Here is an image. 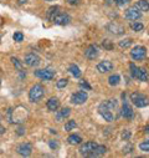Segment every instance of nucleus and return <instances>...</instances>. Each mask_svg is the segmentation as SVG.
Segmentation results:
<instances>
[{
	"label": "nucleus",
	"instance_id": "nucleus-10",
	"mask_svg": "<svg viewBox=\"0 0 149 158\" xmlns=\"http://www.w3.org/2000/svg\"><path fill=\"white\" fill-rule=\"evenodd\" d=\"M96 146H97L96 142H92V141L86 142V143H83V144L80 147V153H81L82 156H90V154L92 153V151L95 149Z\"/></svg>",
	"mask_w": 149,
	"mask_h": 158
},
{
	"label": "nucleus",
	"instance_id": "nucleus-36",
	"mask_svg": "<svg viewBox=\"0 0 149 158\" xmlns=\"http://www.w3.org/2000/svg\"><path fill=\"white\" fill-rule=\"evenodd\" d=\"M131 0H116V4L119 5V6H124L126 4H128Z\"/></svg>",
	"mask_w": 149,
	"mask_h": 158
},
{
	"label": "nucleus",
	"instance_id": "nucleus-14",
	"mask_svg": "<svg viewBox=\"0 0 149 158\" xmlns=\"http://www.w3.org/2000/svg\"><path fill=\"white\" fill-rule=\"evenodd\" d=\"M70 21H71L70 15L68 14H65V13H62V14L58 13L56 15V18L54 19V23L57 24V25H67V24H70Z\"/></svg>",
	"mask_w": 149,
	"mask_h": 158
},
{
	"label": "nucleus",
	"instance_id": "nucleus-2",
	"mask_svg": "<svg viewBox=\"0 0 149 158\" xmlns=\"http://www.w3.org/2000/svg\"><path fill=\"white\" fill-rule=\"evenodd\" d=\"M129 69H131V73H132V76H133L134 78H137V80H139V81H143V82L148 81L149 76H148V72H147L145 69L138 67V66H135L134 64H131V65H129Z\"/></svg>",
	"mask_w": 149,
	"mask_h": 158
},
{
	"label": "nucleus",
	"instance_id": "nucleus-17",
	"mask_svg": "<svg viewBox=\"0 0 149 158\" xmlns=\"http://www.w3.org/2000/svg\"><path fill=\"white\" fill-rule=\"evenodd\" d=\"M70 114H71V108L65 107V108H62L61 111H57V113H56V120H57L58 122H61V121L65 120V118H67Z\"/></svg>",
	"mask_w": 149,
	"mask_h": 158
},
{
	"label": "nucleus",
	"instance_id": "nucleus-28",
	"mask_svg": "<svg viewBox=\"0 0 149 158\" xmlns=\"http://www.w3.org/2000/svg\"><path fill=\"white\" fill-rule=\"evenodd\" d=\"M139 149L143 151V152H149V138L143 141L140 144H139Z\"/></svg>",
	"mask_w": 149,
	"mask_h": 158
},
{
	"label": "nucleus",
	"instance_id": "nucleus-35",
	"mask_svg": "<svg viewBox=\"0 0 149 158\" xmlns=\"http://www.w3.org/2000/svg\"><path fill=\"white\" fill-rule=\"evenodd\" d=\"M129 137H131V132H129L128 130H124V131L122 132V138H123L124 141H127V139H129Z\"/></svg>",
	"mask_w": 149,
	"mask_h": 158
},
{
	"label": "nucleus",
	"instance_id": "nucleus-42",
	"mask_svg": "<svg viewBox=\"0 0 149 158\" xmlns=\"http://www.w3.org/2000/svg\"><path fill=\"white\" fill-rule=\"evenodd\" d=\"M5 132V128L3 127V126H0V135H2V133H4Z\"/></svg>",
	"mask_w": 149,
	"mask_h": 158
},
{
	"label": "nucleus",
	"instance_id": "nucleus-11",
	"mask_svg": "<svg viewBox=\"0 0 149 158\" xmlns=\"http://www.w3.org/2000/svg\"><path fill=\"white\" fill-rule=\"evenodd\" d=\"M99 55V49L96 45H91L85 50V56L88 60H95L97 56Z\"/></svg>",
	"mask_w": 149,
	"mask_h": 158
},
{
	"label": "nucleus",
	"instance_id": "nucleus-37",
	"mask_svg": "<svg viewBox=\"0 0 149 158\" xmlns=\"http://www.w3.org/2000/svg\"><path fill=\"white\" fill-rule=\"evenodd\" d=\"M103 46H104V48H107V49H109V50L112 49V46H111V44H109V41H108V40H106V41L103 43Z\"/></svg>",
	"mask_w": 149,
	"mask_h": 158
},
{
	"label": "nucleus",
	"instance_id": "nucleus-1",
	"mask_svg": "<svg viewBox=\"0 0 149 158\" xmlns=\"http://www.w3.org/2000/svg\"><path fill=\"white\" fill-rule=\"evenodd\" d=\"M44 95H45V89H44V86L40 85V84H36V85H34V86L30 89V91H29V100H30L31 102H39V101L44 97Z\"/></svg>",
	"mask_w": 149,
	"mask_h": 158
},
{
	"label": "nucleus",
	"instance_id": "nucleus-26",
	"mask_svg": "<svg viewBox=\"0 0 149 158\" xmlns=\"http://www.w3.org/2000/svg\"><path fill=\"white\" fill-rule=\"evenodd\" d=\"M132 44H133L132 39H124V40H121V41L118 43V45H119L121 49H128Z\"/></svg>",
	"mask_w": 149,
	"mask_h": 158
},
{
	"label": "nucleus",
	"instance_id": "nucleus-12",
	"mask_svg": "<svg viewBox=\"0 0 149 158\" xmlns=\"http://www.w3.org/2000/svg\"><path fill=\"white\" fill-rule=\"evenodd\" d=\"M32 152V146L30 143H21L18 147V153L22 157H29Z\"/></svg>",
	"mask_w": 149,
	"mask_h": 158
},
{
	"label": "nucleus",
	"instance_id": "nucleus-20",
	"mask_svg": "<svg viewBox=\"0 0 149 158\" xmlns=\"http://www.w3.org/2000/svg\"><path fill=\"white\" fill-rule=\"evenodd\" d=\"M107 152V148L104 147V146H96L95 147V149L92 151V153L88 156V157H98V156H102V154H104Z\"/></svg>",
	"mask_w": 149,
	"mask_h": 158
},
{
	"label": "nucleus",
	"instance_id": "nucleus-3",
	"mask_svg": "<svg viewBox=\"0 0 149 158\" xmlns=\"http://www.w3.org/2000/svg\"><path fill=\"white\" fill-rule=\"evenodd\" d=\"M131 101L134 103V106L142 108V107H145L148 105V100L147 97L143 95V94H139V92H133L131 94Z\"/></svg>",
	"mask_w": 149,
	"mask_h": 158
},
{
	"label": "nucleus",
	"instance_id": "nucleus-31",
	"mask_svg": "<svg viewBox=\"0 0 149 158\" xmlns=\"http://www.w3.org/2000/svg\"><path fill=\"white\" fill-rule=\"evenodd\" d=\"M11 62H13V65H14L19 71H21V70H22V64H21L16 57H11Z\"/></svg>",
	"mask_w": 149,
	"mask_h": 158
},
{
	"label": "nucleus",
	"instance_id": "nucleus-7",
	"mask_svg": "<svg viewBox=\"0 0 149 158\" xmlns=\"http://www.w3.org/2000/svg\"><path fill=\"white\" fill-rule=\"evenodd\" d=\"M124 18L127 19V20H131V21H135V20H138V19H140L142 18V11H139L137 8H129V9H127L126 10V13H124Z\"/></svg>",
	"mask_w": 149,
	"mask_h": 158
},
{
	"label": "nucleus",
	"instance_id": "nucleus-18",
	"mask_svg": "<svg viewBox=\"0 0 149 158\" xmlns=\"http://www.w3.org/2000/svg\"><path fill=\"white\" fill-rule=\"evenodd\" d=\"M46 106H47L49 111L55 112V111H57V108L60 107V101H58V98H56V97H51V98L47 101Z\"/></svg>",
	"mask_w": 149,
	"mask_h": 158
},
{
	"label": "nucleus",
	"instance_id": "nucleus-44",
	"mask_svg": "<svg viewBox=\"0 0 149 158\" xmlns=\"http://www.w3.org/2000/svg\"><path fill=\"white\" fill-rule=\"evenodd\" d=\"M0 154H2V149H0Z\"/></svg>",
	"mask_w": 149,
	"mask_h": 158
},
{
	"label": "nucleus",
	"instance_id": "nucleus-8",
	"mask_svg": "<svg viewBox=\"0 0 149 158\" xmlns=\"http://www.w3.org/2000/svg\"><path fill=\"white\" fill-rule=\"evenodd\" d=\"M34 75L39 78H42V80H52L55 77V72L50 69H44V70H37L34 72Z\"/></svg>",
	"mask_w": 149,
	"mask_h": 158
},
{
	"label": "nucleus",
	"instance_id": "nucleus-34",
	"mask_svg": "<svg viewBox=\"0 0 149 158\" xmlns=\"http://www.w3.org/2000/svg\"><path fill=\"white\" fill-rule=\"evenodd\" d=\"M80 86H81L82 89H86V90H91V86H90V84H88L86 80H82V81H80Z\"/></svg>",
	"mask_w": 149,
	"mask_h": 158
},
{
	"label": "nucleus",
	"instance_id": "nucleus-23",
	"mask_svg": "<svg viewBox=\"0 0 149 158\" xmlns=\"http://www.w3.org/2000/svg\"><path fill=\"white\" fill-rule=\"evenodd\" d=\"M67 142H68L70 144H72V146H74V144H81V143H82V138H81L79 135H71V136L67 138Z\"/></svg>",
	"mask_w": 149,
	"mask_h": 158
},
{
	"label": "nucleus",
	"instance_id": "nucleus-21",
	"mask_svg": "<svg viewBox=\"0 0 149 158\" xmlns=\"http://www.w3.org/2000/svg\"><path fill=\"white\" fill-rule=\"evenodd\" d=\"M134 8H137L139 11H144L145 13V11L149 10V2H147V0H138Z\"/></svg>",
	"mask_w": 149,
	"mask_h": 158
},
{
	"label": "nucleus",
	"instance_id": "nucleus-5",
	"mask_svg": "<svg viewBox=\"0 0 149 158\" xmlns=\"http://www.w3.org/2000/svg\"><path fill=\"white\" fill-rule=\"evenodd\" d=\"M88 100V95L86 91H79L71 96V102L73 105H82Z\"/></svg>",
	"mask_w": 149,
	"mask_h": 158
},
{
	"label": "nucleus",
	"instance_id": "nucleus-19",
	"mask_svg": "<svg viewBox=\"0 0 149 158\" xmlns=\"http://www.w3.org/2000/svg\"><path fill=\"white\" fill-rule=\"evenodd\" d=\"M58 10H60V8H58L57 5L51 6V8L47 10V13H46V19H47L49 21H54V19L56 18V15L58 14Z\"/></svg>",
	"mask_w": 149,
	"mask_h": 158
},
{
	"label": "nucleus",
	"instance_id": "nucleus-39",
	"mask_svg": "<svg viewBox=\"0 0 149 158\" xmlns=\"http://www.w3.org/2000/svg\"><path fill=\"white\" fill-rule=\"evenodd\" d=\"M18 3H19L20 5H22V4H25V3H27V0H18Z\"/></svg>",
	"mask_w": 149,
	"mask_h": 158
},
{
	"label": "nucleus",
	"instance_id": "nucleus-40",
	"mask_svg": "<svg viewBox=\"0 0 149 158\" xmlns=\"http://www.w3.org/2000/svg\"><path fill=\"white\" fill-rule=\"evenodd\" d=\"M67 2H68L70 4H76V3L79 2V0H67Z\"/></svg>",
	"mask_w": 149,
	"mask_h": 158
},
{
	"label": "nucleus",
	"instance_id": "nucleus-16",
	"mask_svg": "<svg viewBox=\"0 0 149 158\" xmlns=\"http://www.w3.org/2000/svg\"><path fill=\"white\" fill-rule=\"evenodd\" d=\"M122 116L124 117V118H127V120H132L133 118V116H134V112H133V108L127 103V102H124L123 103V107H122Z\"/></svg>",
	"mask_w": 149,
	"mask_h": 158
},
{
	"label": "nucleus",
	"instance_id": "nucleus-43",
	"mask_svg": "<svg viewBox=\"0 0 149 158\" xmlns=\"http://www.w3.org/2000/svg\"><path fill=\"white\" fill-rule=\"evenodd\" d=\"M46 2H52V0H46Z\"/></svg>",
	"mask_w": 149,
	"mask_h": 158
},
{
	"label": "nucleus",
	"instance_id": "nucleus-4",
	"mask_svg": "<svg viewBox=\"0 0 149 158\" xmlns=\"http://www.w3.org/2000/svg\"><path fill=\"white\" fill-rule=\"evenodd\" d=\"M131 56L132 59H134L135 61H140V60H144L145 56H147V49L144 46H134L132 50H131Z\"/></svg>",
	"mask_w": 149,
	"mask_h": 158
},
{
	"label": "nucleus",
	"instance_id": "nucleus-38",
	"mask_svg": "<svg viewBox=\"0 0 149 158\" xmlns=\"http://www.w3.org/2000/svg\"><path fill=\"white\" fill-rule=\"evenodd\" d=\"M24 133H25V132H24V128H21V127H20V128L18 130V135H20V136H21V135H24Z\"/></svg>",
	"mask_w": 149,
	"mask_h": 158
},
{
	"label": "nucleus",
	"instance_id": "nucleus-41",
	"mask_svg": "<svg viewBox=\"0 0 149 158\" xmlns=\"http://www.w3.org/2000/svg\"><path fill=\"white\" fill-rule=\"evenodd\" d=\"M144 132H145V133H149V125H147V126L144 127Z\"/></svg>",
	"mask_w": 149,
	"mask_h": 158
},
{
	"label": "nucleus",
	"instance_id": "nucleus-32",
	"mask_svg": "<svg viewBox=\"0 0 149 158\" xmlns=\"http://www.w3.org/2000/svg\"><path fill=\"white\" fill-rule=\"evenodd\" d=\"M13 37H14V40L18 41V43H21V41L24 40V35H22L21 32H15Z\"/></svg>",
	"mask_w": 149,
	"mask_h": 158
},
{
	"label": "nucleus",
	"instance_id": "nucleus-15",
	"mask_svg": "<svg viewBox=\"0 0 149 158\" xmlns=\"http://www.w3.org/2000/svg\"><path fill=\"white\" fill-rule=\"evenodd\" d=\"M117 107V101L116 100H107L104 102H102L98 107V111L101 110H107V111H111V110H113Z\"/></svg>",
	"mask_w": 149,
	"mask_h": 158
},
{
	"label": "nucleus",
	"instance_id": "nucleus-9",
	"mask_svg": "<svg viewBox=\"0 0 149 158\" xmlns=\"http://www.w3.org/2000/svg\"><path fill=\"white\" fill-rule=\"evenodd\" d=\"M107 30L112 34H115V35H122L124 34V26L118 24V23H115V21H112L107 25Z\"/></svg>",
	"mask_w": 149,
	"mask_h": 158
},
{
	"label": "nucleus",
	"instance_id": "nucleus-45",
	"mask_svg": "<svg viewBox=\"0 0 149 158\" xmlns=\"http://www.w3.org/2000/svg\"><path fill=\"white\" fill-rule=\"evenodd\" d=\"M148 103H149V100H148Z\"/></svg>",
	"mask_w": 149,
	"mask_h": 158
},
{
	"label": "nucleus",
	"instance_id": "nucleus-33",
	"mask_svg": "<svg viewBox=\"0 0 149 158\" xmlns=\"http://www.w3.org/2000/svg\"><path fill=\"white\" fill-rule=\"evenodd\" d=\"M49 146H50L51 149H57V148H58V142L51 139V141H49Z\"/></svg>",
	"mask_w": 149,
	"mask_h": 158
},
{
	"label": "nucleus",
	"instance_id": "nucleus-27",
	"mask_svg": "<svg viewBox=\"0 0 149 158\" xmlns=\"http://www.w3.org/2000/svg\"><path fill=\"white\" fill-rule=\"evenodd\" d=\"M131 29L138 32V31H142V30L144 29V25H143L142 23H135V21H134V23L131 24Z\"/></svg>",
	"mask_w": 149,
	"mask_h": 158
},
{
	"label": "nucleus",
	"instance_id": "nucleus-24",
	"mask_svg": "<svg viewBox=\"0 0 149 158\" xmlns=\"http://www.w3.org/2000/svg\"><path fill=\"white\" fill-rule=\"evenodd\" d=\"M68 71L71 72V75L73 76V77H76V78H79V77H81V70H80V67L77 66V65H71L70 67H68Z\"/></svg>",
	"mask_w": 149,
	"mask_h": 158
},
{
	"label": "nucleus",
	"instance_id": "nucleus-6",
	"mask_svg": "<svg viewBox=\"0 0 149 158\" xmlns=\"http://www.w3.org/2000/svg\"><path fill=\"white\" fill-rule=\"evenodd\" d=\"M24 61H25V64L27 65V66H30V67H37L40 65V57L37 56L36 54H34V52H29L27 55H25V59H24Z\"/></svg>",
	"mask_w": 149,
	"mask_h": 158
},
{
	"label": "nucleus",
	"instance_id": "nucleus-25",
	"mask_svg": "<svg viewBox=\"0 0 149 158\" xmlns=\"http://www.w3.org/2000/svg\"><path fill=\"white\" fill-rule=\"evenodd\" d=\"M119 82H121L119 75H111V76L108 77V84H109L111 86H117Z\"/></svg>",
	"mask_w": 149,
	"mask_h": 158
},
{
	"label": "nucleus",
	"instance_id": "nucleus-13",
	"mask_svg": "<svg viewBox=\"0 0 149 158\" xmlns=\"http://www.w3.org/2000/svg\"><path fill=\"white\" fill-rule=\"evenodd\" d=\"M113 70V64L111 61L106 60V61H102L97 65V71H99L101 73H106V72H109Z\"/></svg>",
	"mask_w": 149,
	"mask_h": 158
},
{
	"label": "nucleus",
	"instance_id": "nucleus-29",
	"mask_svg": "<svg viewBox=\"0 0 149 158\" xmlns=\"http://www.w3.org/2000/svg\"><path fill=\"white\" fill-rule=\"evenodd\" d=\"M76 127H77V123L74 122L73 120H71V121H67V123L65 125V130H66V131H71V130L76 128Z\"/></svg>",
	"mask_w": 149,
	"mask_h": 158
},
{
	"label": "nucleus",
	"instance_id": "nucleus-22",
	"mask_svg": "<svg viewBox=\"0 0 149 158\" xmlns=\"http://www.w3.org/2000/svg\"><path fill=\"white\" fill-rule=\"evenodd\" d=\"M99 112V114L104 118V121H107V122H112L115 120V116H113V113H112V111H107V110H101V111H98Z\"/></svg>",
	"mask_w": 149,
	"mask_h": 158
},
{
	"label": "nucleus",
	"instance_id": "nucleus-30",
	"mask_svg": "<svg viewBox=\"0 0 149 158\" xmlns=\"http://www.w3.org/2000/svg\"><path fill=\"white\" fill-rule=\"evenodd\" d=\"M67 84H68L67 78H61V80H58V81L56 82V86H57L58 89H65V87L67 86Z\"/></svg>",
	"mask_w": 149,
	"mask_h": 158
}]
</instances>
